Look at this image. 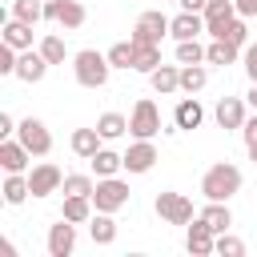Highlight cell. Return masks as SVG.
Returning <instances> with one entry per match:
<instances>
[{
	"label": "cell",
	"mask_w": 257,
	"mask_h": 257,
	"mask_svg": "<svg viewBox=\"0 0 257 257\" xmlns=\"http://www.w3.org/2000/svg\"><path fill=\"white\" fill-rule=\"evenodd\" d=\"M205 84H209V68L205 64H181V92L197 96Z\"/></svg>",
	"instance_id": "25"
},
{
	"label": "cell",
	"mask_w": 257,
	"mask_h": 257,
	"mask_svg": "<svg viewBox=\"0 0 257 257\" xmlns=\"http://www.w3.org/2000/svg\"><path fill=\"white\" fill-rule=\"evenodd\" d=\"M157 64H161V44H137V60H133V68L149 76Z\"/></svg>",
	"instance_id": "32"
},
{
	"label": "cell",
	"mask_w": 257,
	"mask_h": 257,
	"mask_svg": "<svg viewBox=\"0 0 257 257\" xmlns=\"http://www.w3.org/2000/svg\"><path fill=\"white\" fill-rule=\"evenodd\" d=\"M213 233H229V225H233V213H229V201H209L201 213H197Z\"/></svg>",
	"instance_id": "19"
},
{
	"label": "cell",
	"mask_w": 257,
	"mask_h": 257,
	"mask_svg": "<svg viewBox=\"0 0 257 257\" xmlns=\"http://www.w3.org/2000/svg\"><path fill=\"white\" fill-rule=\"evenodd\" d=\"M237 56H241V48L229 44V40H217V36H213V44L205 48V64H221V68H225V64H233Z\"/></svg>",
	"instance_id": "28"
},
{
	"label": "cell",
	"mask_w": 257,
	"mask_h": 257,
	"mask_svg": "<svg viewBox=\"0 0 257 257\" xmlns=\"http://www.w3.org/2000/svg\"><path fill=\"white\" fill-rule=\"evenodd\" d=\"M44 72H48V60H44V52L36 48H24L20 52V60H16V80H24V84H40L44 80Z\"/></svg>",
	"instance_id": "11"
},
{
	"label": "cell",
	"mask_w": 257,
	"mask_h": 257,
	"mask_svg": "<svg viewBox=\"0 0 257 257\" xmlns=\"http://www.w3.org/2000/svg\"><path fill=\"white\" fill-rule=\"evenodd\" d=\"M177 64H205V44L201 40H177Z\"/></svg>",
	"instance_id": "33"
},
{
	"label": "cell",
	"mask_w": 257,
	"mask_h": 257,
	"mask_svg": "<svg viewBox=\"0 0 257 257\" xmlns=\"http://www.w3.org/2000/svg\"><path fill=\"white\" fill-rule=\"evenodd\" d=\"M104 56H108L112 68H133V60H137V44H133V40H116Z\"/></svg>",
	"instance_id": "30"
},
{
	"label": "cell",
	"mask_w": 257,
	"mask_h": 257,
	"mask_svg": "<svg viewBox=\"0 0 257 257\" xmlns=\"http://www.w3.org/2000/svg\"><path fill=\"white\" fill-rule=\"evenodd\" d=\"M28 185H32V197H48V193L64 189V173L52 161H40L36 169H28Z\"/></svg>",
	"instance_id": "9"
},
{
	"label": "cell",
	"mask_w": 257,
	"mask_h": 257,
	"mask_svg": "<svg viewBox=\"0 0 257 257\" xmlns=\"http://www.w3.org/2000/svg\"><path fill=\"white\" fill-rule=\"evenodd\" d=\"M153 165H157V145H153V141H141V137H137V141L128 145V153H124V169L141 177V173H149Z\"/></svg>",
	"instance_id": "12"
},
{
	"label": "cell",
	"mask_w": 257,
	"mask_h": 257,
	"mask_svg": "<svg viewBox=\"0 0 257 257\" xmlns=\"http://www.w3.org/2000/svg\"><path fill=\"white\" fill-rule=\"evenodd\" d=\"M88 165H92V173H96V177H116V173L124 169V153H112V149H104V145H100V149H96V157H92Z\"/></svg>",
	"instance_id": "22"
},
{
	"label": "cell",
	"mask_w": 257,
	"mask_h": 257,
	"mask_svg": "<svg viewBox=\"0 0 257 257\" xmlns=\"http://www.w3.org/2000/svg\"><path fill=\"white\" fill-rule=\"evenodd\" d=\"M241 60H245V72H249V80L257 84V44H245V56H241Z\"/></svg>",
	"instance_id": "39"
},
{
	"label": "cell",
	"mask_w": 257,
	"mask_h": 257,
	"mask_svg": "<svg viewBox=\"0 0 257 257\" xmlns=\"http://www.w3.org/2000/svg\"><path fill=\"white\" fill-rule=\"evenodd\" d=\"M96 133H100L104 141H116V137L128 133V116H120V112H100V116H96Z\"/></svg>",
	"instance_id": "29"
},
{
	"label": "cell",
	"mask_w": 257,
	"mask_h": 257,
	"mask_svg": "<svg viewBox=\"0 0 257 257\" xmlns=\"http://www.w3.org/2000/svg\"><path fill=\"white\" fill-rule=\"evenodd\" d=\"M44 20H52L60 28H80L88 20V12L80 0H44Z\"/></svg>",
	"instance_id": "8"
},
{
	"label": "cell",
	"mask_w": 257,
	"mask_h": 257,
	"mask_svg": "<svg viewBox=\"0 0 257 257\" xmlns=\"http://www.w3.org/2000/svg\"><path fill=\"white\" fill-rule=\"evenodd\" d=\"M16 141H20L32 157H48V153H52V133H48V124L36 120V116H24V120L16 124Z\"/></svg>",
	"instance_id": "6"
},
{
	"label": "cell",
	"mask_w": 257,
	"mask_h": 257,
	"mask_svg": "<svg viewBox=\"0 0 257 257\" xmlns=\"http://www.w3.org/2000/svg\"><path fill=\"white\" fill-rule=\"evenodd\" d=\"M201 120H205V108L197 104V96H185V100L173 108V124H177V128H185V133L201 128Z\"/></svg>",
	"instance_id": "18"
},
{
	"label": "cell",
	"mask_w": 257,
	"mask_h": 257,
	"mask_svg": "<svg viewBox=\"0 0 257 257\" xmlns=\"http://www.w3.org/2000/svg\"><path fill=\"white\" fill-rule=\"evenodd\" d=\"M213 116H217L221 128H241L245 124V100L241 96H221L217 108H213Z\"/></svg>",
	"instance_id": "16"
},
{
	"label": "cell",
	"mask_w": 257,
	"mask_h": 257,
	"mask_svg": "<svg viewBox=\"0 0 257 257\" xmlns=\"http://www.w3.org/2000/svg\"><path fill=\"white\" fill-rule=\"evenodd\" d=\"M205 32V16L201 12H185L181 8V16H173V24H169V36L173 40H197Z\"/></svg>",
	"instance_id": "15"
},
{
	"label": "cell",
	"mask_w": 257,
	"mask_h": 257,
	"mask_svg": "<svg viewBox=\"0 0 257 257\" xmlns=\"http://www.w3.org/2000/svg\"><path fill=\"white\" fill-rule=\"evenodd\" d=\"M16 133V120H12V112H0V137H12Z\"/></svg>",
	"instance_id": "41"
},
{
	"label": "cell",
	"mask_w": 257,
	"mask_h": 257,
	"mask_svg": "<svg viewBox=\"0 0 257 257\" xmlns=\"http://www.w3.org/2000/svg\"><path fill=\"white\" fill-rule=\"evenodd\" d=\"M237 4V16H257V0H233Z\"/></svg>",
	"instance_id": "42"
},
{
	"label": "cell",
	"mask_w": 257,
	"mask_h": 257,
	"mask_svg": "<svg viewBox=\"0 0 257 257\" xmlns=\"http://www.w3.org/2000/svg\"><path fill=\"white\" fill-rule=\"evenodd\" d=\"M40 52H44L48 64H64V56H68V48H64L60 36H44V40H40Z\"/></svg>",
	"instance_id": "36"
},
{
	"label": "cell",
	"mask_w": 257,
	"mask_h": 257,
	"mask_svg": "<svg viewBox=\"0 0 257 257\" xmlns=\"http://www.w3.org/2000/svg\"><path fill=\"white\" fill-rule=\"evenodd\" d=\"M88 233H92L96 245H112V241H116V221H112V213H92Z\"/></svg>",
	"instance_id": "27"
},
{
	"label": "cell",
	"mask_w": 257,
	"mask_h": 257,
	"mask_svg": "<svg viewBox=\"0 0 257 257\" xmlns=\"http://www.w3.org/2000/svg\"><path fill=\"white\" fill-rule=\"evenodd\" d=\"M92 197H64V209H60V217L64 221H72V225H84V221H92Z\"/></svg>",
	"instance_id": "24"
},
{
	"label": "cell",
	"mask_w": 257,
	"mask_h": 257,
	"mask_svg": "<svg viewBox=\"0 0 257 257\" xmlns=\"http://www.w3.org/2000/svg\"><path fill=\"white\" fill-rule=\"evenodd\" d=\"M205 4H209V0H181L185 12H205Z\"/></svg>",
	"instance_id": "43"
},
{
	"label": "cell",
	"mask_w": 257,
	"mask_h": 257,
	"mask_svg": "<svg viewBox=\"0 0 257 257\" xmlns=\"http://www.w3.org/2000/svg\"><path fill=\"white\" fill-rule=\"evenodd\" d=\"M201 193H205V201H229L233 193H241V169L229 161L209 165L201 177Z\"/></svg>",
	"instance_id": "1"
},
{
	"label": "cell",
	"mask_w": 257,
	"mask_h": 257,
	"mask_svg": "<svg viewBox=\"0 0 257 257\" xmlns=\"http://www.w3.org/2000/svg\"><path fill=\"white\" fill-rule=\"evenodd\" d=\"M201 16H205V32H209V36H221L225 24L237 20V4H233V0H209Z\"/></svg>",
	"instance_id": "10"
},
{
	"label": "cell",
	"mask_w": 257,
	"mask_h": 257,
	"mask_svg": "<svg viewBox=\"0 0 257 257\" xmlns=\"http://www.w3.org/2000/svg\"><path fill=\"white\" fill-rule=\"evenodd\" d=\"M169 16L161 12V8H149V12H141L137 16V24H133V32H128V40L133 44H161V36L169 32Z\"/></svg>",
	"instance_id": "5"
},
{
	"label": "cell",
	"mask_w": 257,
	"mask_h": 257,
	"mask_svg": "<svg viewBox=\"0 0 257 257\" xmlns=\"http://www.w3.org/2000/svg\"><path fill=\"white\" fill-rule=\"evenodd\" d=\"M217 40H229V44H237V48H245V40H249V28H245V16H237V20H229V24H225V32H221Z\"/></svg>",
	"instance_id": "35"
},
{
	"label": "cell",
	"mask_w": 257,
	"mask_h": 257,
	"mask_svg": "<svg viewBox=\"0 0 257 257\" xmlns=\"http://www.w3.org/2000/svg\"><path fill=\"white\" fill-rule=\"evenodd\" d=\"M76 249V225L60 217V225L48 229V257H72Z\"/></svg>",
	"instance_id": "13"
},
{
	"label": "cell",
	"mask_w": 257,
	"mask_h": 257,
	"mask_svg": "<svg viewBox=\"0 0 257 257\" xmlns=\"http://www.w3.org/2000/svg\"><path fill=\"white\" fill-rule=\"evenodd\" d=\"M12 16L24 24H40L44 20V0H12Z\"/></svg>",
	"instance_id": "31"
},
{
	"label": "cell",
	"mask_w": 257,
	"mask_h": 257,
	"mask_svg": "<svg viewBox=\"0 0 257 257\" xmlns=\"http://www.w3.org/2000/svg\"><path fill=\"white\" fill-rule=\"evenodd\" d=\"M100 141H104V137H100L96 128H76L68 145H72V153H76V157H84V161H92V157H96V149H100Z\"/></svg>",
	"instance_id": "23"
},
{
	"label": "cell",
	"mask_w": 257,
	"mask_h": 257,
	"mask_svg": "<svg viewBox=\"0 0 257 257\" xmlns=\"http://www.w3.org/2000/svg\"><path fill=\"white\" fill-rule=\"evenodd\" d=\"M241 137H245V145H249V141H257V108H253V116H245V124H241Z\"/></svg>",
	"instance_id": "40"
},
{
	"label": "cell",
	"mask_w": 257,
	"mask_h": 257,
	"mask_svg": "<svg viewBox=\"0 0 257 257\" xmlns=\"http://www.w3.org/2000/svg\"><path fill=\"white\" fill-rule=\"evenodd\" d=\"M245 149H249V161H253V165H257V141H249V145H245Z\"/></svg>",
	"instance_id": "44"
},
{
	"label": "cell",
	"mask_w": 257,
	"mask_h": 257,
	"mask_svg": "<svg viewBox=\"0 0 257 257\" xmlns=\"http://www.w3.org/2000/svg\"><path fill=\"white\" fill-rule=\"evenodd\" d=\"M28 193H32L28 173H8V177H4V201H8V205H24Z\"/></svg>",
	"instance_id": "26"
},
{
	"label": "cell",
	"mask_w": 257,
	"mask_h": 257,
	"mask_svg": "<svg viewBox=\"0 0 257 257\" xmlns=\"http://www.w3.org/2000/svg\"><path fill=\"white\" fill-rule=\"evenodd\" d=\"M153 209H157V217H161L165 225H189V221H193V201H189L185 193H173V189L157 193Z\"/></svg>",
	"instance_id": "4"
},
{
	"label": "cell",
	"mask_w": 257,
	"mask_h": 257,
	"mask_svg": "<svg viewBox=\"0 0 257 257\" xmlns=\"http://www.w3.org/2000/svg\"><path fill=\"white\" fill-rule=\"evenodd\" d=\"M4 44H12L16 52L32 48V24H24V20L8 16V20H4Z\"/></svg>",
	"instance_id": "21"
},
{
	"label": "cell",
	"mask_w": 257,
	"mask_h": 257,
	"mask_svg": "<svg viewBox=\"0 0 257 257\" xmlns=\"http://www.w3.org/2000/svg\"><path fill=\"white\" fill-rule=\"evenodd\" d=\"M92 205L96 213H116L128 205V185L120 177H96V189H92Z\"/></svg>",
	"instance_id": "3"
},
{
	"label": "cell",
	"mask_w": 257,
	"mask_h": 257,
	"mask_svg": "<svg viewBox=\"0 0 257 257\" xmlns=\"http://www.w3.org/2000/svg\"><path fill=\"white\" fill-rule=\"evenodd\" d=\"M185 249H189L193 257H209V253L217 249V233H213V229L197 217V221L189 225V233H185Z\"/></svg>",
	"instance_id": "14"
},
{
	"label": "cell",
	"mask_w": 257,
	"mask_h": 257,
	"mask_svg": "<svg viewBox=\"0 0 257 257\" xmlns=\"http://www.w3.org/2000/svg\"><path fill=\"white\" fill-rule=\"evenodd\" d=\"M249 104H253V108H257V84H253V88H249Z\"/></svg>",
	"instance_id": "45"
},
{
	"label": "cell",
	"mask_w": 257,
	"mask_h": 257,
	"mask_svg": "<svg viewBox=\"0 0 257 257\" xmlns=\"http://www.w3.org/2000/svg\"><path fill=\"white\" fill-rule=\"evenodd\" d=\"M213 253H221V257H241V253H245V241L233 237V233H217V249H213Z\"/></svg>",
	"instance_id": "37"
},
{
	"label": "cell",
	"mask_w": 257,
	"mask_h": 257,
	"mask_svg": "<svg viewBox=\"0 0 257 257\" xmlns=\"http://www.w3.org/2000/svg\"><path fill=\"white\" fill-rule=\"evenodd\" d=\"M92 189H96V181L84 177V173H68L64 177V197H92Z\"/></svg>",
	"instance_id": "34"
},
{
	"label": "cell",
	"mask_w": 257,
	"mask_h": 257,
	"mask_svg": "<svg viewBox=\"0 0 257 257\" xmlns=\"http://www.w3.org/2000/svg\"><path fill=\"white\" fill-rule=\"evenodd\" d=\"M16 60H20V52L12 44H0V72L4 76H16Z\"/></svg>",
	"instance_id": "38"
},
{
	"label": "cell",
	"mask_w": 257,
	"mask_h": 257,
	"mask_svg": "<svg viewBox=\"0 0 257 257\" xmlns=\"http://www.w3.org/2000/svg\"><path fill=\"white\" fill-rule=\"evenodd\" d=\"M28 157H32V153H28L20 141H8V137L0 141V169H4V173H28Z\"/></svg>",
	"instance_id": "17"
},
{
	"label": "cell",
	"mask_w": 257,
	"mask_h": 257,
	"mask_svg": "<svg viewBox=\"0 0 257 257\" xmlns=\"http://www.w3.org/2000/svg\"><path fill=\"white\" fill-rule=\"evenodd\" d=\"M108 72H112V64H108V56L96 52V48H84V52L72 56V76H76L80 88H104V84H108Z\"/></svg>",
	"instance_id": "2"
},
{
	"label": "cell",
	"mask_w": 257,
	"mask_h": 257,
	"mask_svg": "<svg viewBox=\"0 0 257 257\" xmlns=\"http://www.w3.org/2000/svg\"><path fill=\"white\" fill-rule=\"evenodd\" d=\"M128 133H133V137H141V141H153V137L161 133V112H157V104H153L149 96L133 104V116H128Z\"/></svg>",
	"instance_id": "7"
},
{
	"label": "cell",
	"mask_w": 257,
	"mask_h": 257,
	"mask_svg": "<svg viewBox=\"0 0 257 257\" xmlns=\"http://www.w3.org/2000/svg\"><path fill=\"white\" fill-rule=\"evenodd\" d=\"M149 84H153L161 96H169V92L181 88V68H177V64H157V68L149 72Z\"/></svg>",
	"instance_id": "20"
}]
</instances>
